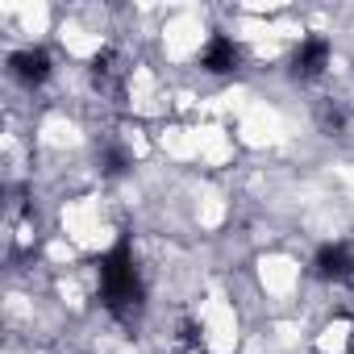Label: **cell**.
<instances>
[{
    "label": "cell",
    "instance_id": "6da1fadb",
    "mask_svg": "<svg viewBox=\"0 0 354 354\" xmlns=\"http://www.w3.org/2000/svg\"><path fill=\"white\" fill-rule=\"evenodd\" d=\"M100 296H104V308L121 321L138 317V308H142V279H138V267H133V254L125 242H117L100 259Z\"/></svg>",
    "mask_w": 354,
    "mask_h": 354
},
{
    "label": "cell",
    "instance_id": "7a4b0ae2",
    "mask_svg": "<svg viewBox=\"0 0 354 354\" xmlns=\"http://www.w3.org/2000/svg\"><path fill=\"white\" fill-rule=\"evenodd\" d=\"M317 275L333 279V283H350L354 279V250L350 246H325L317 254Z\"/></svg>",
    "mask_w": 354,
    "mask_h": 354
},
{
    "label": "cell",
    "instance_id": "3957f363",
    "mask_svg": "<svg viewBox=\"0 0 354 354\" xmlns=\"http://www.w3.org/2000/svg\"><path fill=\"white\" fill-rule=\"evenodd\" d=\"M325 63H329V42H325V38H308V42L296 50L292 71H296L300 80H313V75H321V71H325Z\"/></svg>",
    "mask_w": 354,
    "mask_h": 354
},
{
    "label": "cell",
    "instance_id": "277c9868",
    "mask_svg": "<svg viewBox=\"0 0 354 354\" xmlns=\"http://www.w3.org/2000/svg\"><path fill=\"white\" fill-rule=\"evenodd\" d=\"M9 63H13V75H17L21 84H42V80L50 75V59H46V50H17Z\"/></svg>",
    "mask_w": 354,
    "mask_h": 354
},
{
    "label": "cell",
    "instance_id": "5b68a950",
    "mask_svg": "<svg viewBox=\"0 0 354 354\" xmlns=\"http://www.w3.org/2000/svg\"><path fill=\"white\" fill-rule=\"evenodd\" d=\"M205 67H209L213 75L234 71V67H238V46H234L230 38H213V42L205 46Z\"/></svg>",
    "mask_w": 354,
    "mask_h": 354
},
{
    "label": "cell",
    "instance_id": "8992f818",
    "mask_svg": "<svg viewBox=\"0 0 354 354\" xmlns=\"http://www.w3.org/2000/svg\"><path fill=\"white\" fill-rule=\"evenodd\" d=\"M92 75H96V84H100V88H109V84H121L125 67H121V59H117L113 50H100V55H96V63H92Z\"/></svg>",
    "mask_w": 354,
    "mask_h": 354
},
{
    "label": "cell",
    "instance_id": "52a82bcc",
    "mask_svg": "<svg viewBox=\"0 0 354 354\" xmlns=\"http://www.w3.org/2000/svg\"><path fill=\"white\" fill-rule=\"evenodd\" d=\"M104 171H109V175H121V171H125V154L109 150V158H104Z\"/></svg>",
    "mask_w": 354,
    "mask_h": 354
}]
</instances>
